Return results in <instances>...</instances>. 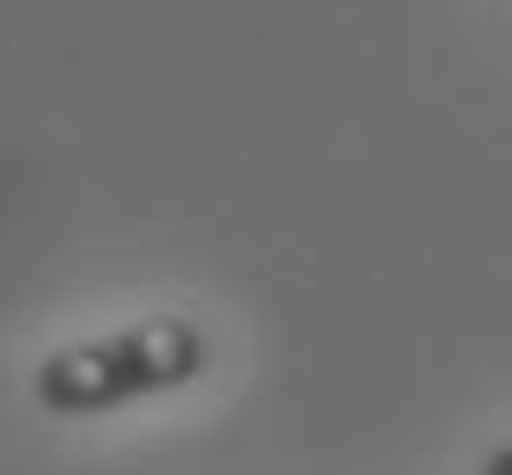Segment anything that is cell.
Listing matches in <instances>:
<instances>
[{
  "mask_svg": "<svg viewBox=\"0 0 512 475\" xmlns=\"http://www.w3.org/2000/svg\"><path fill=\"white\" fill-rule=\"evenodd\" d=\"M476 475H512V446H498V454H483V468Z\"/></svg>",
  "mask_w": 512,
  "mask_h": 475,
  "instance_id": "obj_2",
  "label": "cell"
},
{
  "mask_svg": "<svg viewBox=\"0 0 512 475\" xmlns=\"http://www.w3.org/2000/svg\"><path fill=\"white\" fill-rule=\"evenodd\" d=\"M198 373H205L198 322L154 315V322L118 329V337H88V344L52 351V359L30 373V395H37V410H52V417H103V410H125V402L191 388Z\"/></svg>",
  "mask_w": 512,
  "mask_h": 475,
  "instance_id": "obj_1",
  "label": "cell"
}]
</instances>
